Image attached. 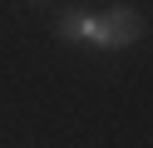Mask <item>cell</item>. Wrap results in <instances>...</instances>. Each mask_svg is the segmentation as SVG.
<instances>
[{"instance_id":"2","label":"cell","mask_w":153,"mask_h":148,"mask_svg":"<svg viewBox=\"0 0 153 148\" xmlns=\"http://www.w3.org/2000/svg\"><path fill=\"white\" fill-rule=\"evenodd\" d=\"M54 35H59V39H84V35H89V20L69 10V15H59V25H54Z\"/></svg>"},{"instance_id":"1","label":"cell","mask_w":153,"mask_h":148,"mask_svg":"<svg viewBox=\"0 0 153 148\" xmlns=\"http://www.w3.org/2000/svg\"><path fill=\"white\" fill-rule=\"evenodd\" d=\"M138 35H143V15L128 10V5H119V10H109L104 20H89V35H84V39H94V45H104V49H123V45H133Z\"/></svg>"}]
</instances>
